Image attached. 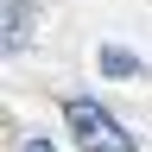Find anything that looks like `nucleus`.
I'll use <instances>...</instances> for the list:
<instances>
[{"label": "nucleus", "instance_id": "nucleus-1", "mask_svg": "<svg viewBox=\"0 0 152 152\" xmlns=\"http://www.w3.org/2000/svg\"><path fill=\"white\" fill-rule=\"evenodd\" d=\"M64 121H70V140L83 152H140L133 133L114 121L102 102H89V95H70V102H64Z\"/></svg>", "mask_w": 152, "mask_h": 152}, {"label": "nucleus", "instance_id": "nucleus-2", "mask_svg": "<svg viewBox=\"0 0 152 152\" xmlns=\"http://www.w3.org/2000/svg\"><path fill=\"white\" fill-rule=\"evenodd\" d=\"M26 38H32V7H26V0H13V7H7V51H19Z\"/></svg>", "mask_w": 152, "mask_h": 152}, {"label": "nucleus", "instance_id": "nucleus-3", "mask_svg": "<svg viewBox=\"0 0 152 152\" xmlns=\"http://www.w3.org/2000/svg\"><path fill=\"white\" fill-rule=\"evenodd\" d=\"M102 70H108V76H140V57H133V51H114V45H108V51H102Z\"/></svg>", "mask_w": 152, "mask_h": 152}, {"label": "nucleus", "instance_id": "nucleus-4", "mask_svg": "<svg viewBox=\"0 0 152 152\" xmlns=\"http://www.w3.org/2000/svg\"><path fill=\"white\" fill-rule=\"evenodd\" d=\"M26 152H51V140H26Z\"/></svg>", "mask_w": 152, "mask_h": 152}]
</instances>
